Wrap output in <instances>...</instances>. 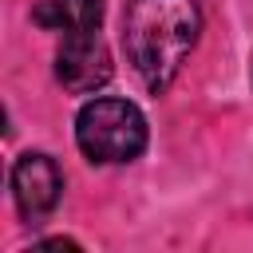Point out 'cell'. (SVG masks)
<instances>
[{
	"mask_svg": "<svg viewBox=\"0 0 253 253\" xmlns=\"http://www.w3.org/2000/svg\"><path fill=\"white\" fill-rule=\"evenodd\" d=\"M202 32L198 0H130L126 8V55L150 91H166L194 51Z\"/></svg>",
	"mask_w": 253,
	"mask_h": 253,
	"instance_id": "cell-1",
	"label": "cell"
},
{
	"mask_svg": "<svg viewBox=\"0 0 253 253\" xmlns=\"http://www.w3.org/2000/svg\"><path fill=\"white\" fill-rule=\"evenodd\" d=\"M75 142L91 162H130L146 146V119L126 99H95L75 119Z\"/></svg>",
	"mask_w": 253,
	"mask_h": 253,
	"instance_id": "cell-2",
	"label": "cell"
},
{
	"mask_svg": "<svg viewBox=\"0 0 253 253\" xmlns=\"http://www.w3.org/2000/svg\"><path fill=\"white\" fill-rule=\"evenodd\" d=\"M55 75L75 95L99 91L111 79V51H107L99 28H91V32H63V43L55 51Z\"/></svg>",
	"mask_w": 253,
	"mask_h": 253,
	"instance_id": "cell-3",
	"label": "cell"
},
{
	"mask_svg": "<svg viewBox=\"0 0 253 253\" xmlns=\"http://www.w3.org/2000/svg\"><path fill=\"white\" fill-rule=\"evenodd\" d=\"M63 194V174L47 154H24L12 166V198L28 221H43Z\"/></svg>",
	"mask_w": 253,
	"mask_h": 253,
	"instance_id": "cell-4",
	"label": "cell"
},
{
	"mask_svg": "<svg viewBox=\"0 0 253 253\" xmlns=\"http://www.w3.org/2000/svg\"><path fill=\"white\" fill-rule=\"evenodd\" d=\"M36 20L55 32H91L103 20V0H43Z\"/></svg>",
	"mask_w": 253,
	"mask_h": 253,
	"instance_id": "cell-5",
	"label": "cell"
}]
</instances>
